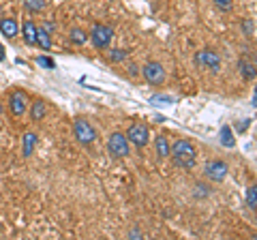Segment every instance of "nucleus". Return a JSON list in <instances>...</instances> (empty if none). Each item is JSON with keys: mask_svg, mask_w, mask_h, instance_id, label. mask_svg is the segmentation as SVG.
I'll return each instance as SVG.
<instances>
[{"mask_svg": "<svg viewBox=\"0 0 257 240\" xmlns=\"http://www.w3.org/2000/svg\"><path fill=\"white\" fill-rule=\"evenodd\" d=\"M170 157L174 159V163L178 167H187V170H191V167L195 165L197 150L189 140H178L174 146H170Z\"/></svg>", "mask_w": 257, "mask_h": 240, "instance_id": "1", "label": "nucleus"}, {"mask_svg": "<svg viewBox=\"0 0 257 240\" xmlns=\"http://www.w3.org/2000/svg\"><path fill=\"white\" fill-rule=\"evenodd\" d=\"M73 135H75V140L79 144H84V146H88V144H92L96 140V129L88 123L86 118H75V123H73Z\"/></svg>", "mask_w": 257, "mask_h": 240, "instance_id": "2", "label": "nucleus"}, {"mask_svg": "<svg viewBox=\"0 0 257 240\" xmlns=\"http://www.w3.org/2000/svg\"><path fill=\"white\" fill-rule=\"evenodd\" d=\"M111 39H114V28H111V26H105V24H94V26H92L90 41H92L94 47L105 50V47H109Z\"/></svg>", "mask_w": 257, "mask_h": 240, "instance_id": "3", "label": "nucleus"}, {"mask_svg": "<svg viewBox=\"0 0 257 240\" xmlns=\"http://www.w3.org/2000/svg\"><path fill=\"white\" fill-rule=\"evenodd\" d=\"M142 75H144V79H146L150 86H161V84H165V77H167L163 65H161V62H155V60L144 65Z\"/></svg>", "mask_w": 257, "mask_h": 240, "instance_id": "4", "label": "nucleus"}, {"mask_svg": "<svg viewBox=\"0 0 257 240\" xmlns=\"http://www.w3.org/2000/svg\"><path fill=\"white\" fill-rule=\"evenodd\" d=\"M107 150L109 155L114 159H122V157H128V140L124 133H111L109 140H107Z\"/></svg>", "mask_w": 257, "mask_h": 240, "instance_id": "5", "label": "nucleus"}, {"mask_svg": "<svg viewBox=\"0 0 257 240\" xmlns=\"http://www.w3.org/2000/svg\"><path fill=\"white\" fill-rule=\"evenodd\" d=\"M227 172H229V165L223 161V159H214V161H208L204 167V174L208 180L212 182H223L227 178Z\"/></svg>", "mask_w": 257, "mask_h": 240, "instance_id": "6", "label": "nucleus"}, {"mask_svg": "<svg viewBox=\"0 0 257 240\" xmlns=\"http://www.w3.org/2000/svg\"><path fill=\"white\" fill-rule=\"evenodd\" d=\"M193 60H195L197 67H204V69H210V71H219V67H221V56L214 50H210V47L199 50Z\"/></svg>", "mask_w": 257, "mask_h": 240, "instance_id": "7", "label": "nucleus"}, {"mask_svg": "<svg viewBox=\"0 0 257 240\" xmlns=\"http://www.w3.org/2000/svg\"><path fill=\"white\" fill-rule=\"evenodd\" d=\"M128 142L133 144V146H138V148H144V146H148V140H150V131H148V127L146 125H142V123H133L131 127H128Z\"/></svg>", "mask_w": 257, "mask_h": 240, "instance_id": "8", "label": "nucleus"}, {"mask_svg": "<svg viewBox=\"0 0 257 240\" xmlns=\"http://www.w3.org/2000/svg\"><path fill=\"white\" fill-rule=\"evenodd\" d=\"M26 107H28V94L24 92V90H13L11 92V97H9V109H11V114L13 116H24L26 114Z\"/></svg>", "mask_w": 257, "mask_h": 240, "instance_id": "9", "label": "nucleus"}, {"mask_svg": "<svg viewBox=\"0 0 257 240\" xmlns=\"http://www.w3.org/2000/svg\"><path fill=\"white\" fill-rule=\"evenodd\" d=\"M22 39H24V43L26 45H37V24L32 22V20H26L22 24Z\"/></svg>", "mask_w": 257, "mask_h": 240, "instance_id": "10", "label": "nucleus"}, {"mask_svg": "<svg viewBox=\"0 0 257 240\" xmlns=\"http://www.w3.org/2000/svg\"><path fill=\"white\" fill-rule=\"evenodd\" d=\"M0 33H3V37L7 39H15L20 35V26H18V22H15L13 18H5V20H0Z\"/></svg>", "mask_w": 257, "mask_h": 240, "instance_id": "11", "label": "nucleus"}, {"mask_svg": "<svg viewBox=\"0 0 257 240\" xmlns=\"http://www.w3.org/2000/svg\"><path fill=\"white\" fill-rule=\"evenodd\" d=\"M35 146H37V135L32 131L24 133V138H22V157L28 159L32 153H35Z\"/></svg>", "mask_w": 257, "mask_h": 240, "instance_id": "12", "label": "nucleus"}, {"mask_svg": "<svg viewBox=\"0 0 257 240\" xmlns=\"http://www.w3.org/2000/svg\"><path fill=\"white\" fill-rule=\"evenodd\" d=\"M47 114V105L43 99H35L32 101V107H30V120H35V123H39V120H43Z\"/></svg>", "mask_w": 257, "mask_h": 240, "instance_id": "13", "label": "nucleus"}, {"mask_svg": "<svg viewBox=\"0 0 257 240\" xmlns=\"http://www.w3.org/2000/svg\"><path fill=\"white\" fill-rule=\"evenodd\" d=\"M155 148H157V157L159 159H167V157H170V142H167L165 135H157Z\"/></svg>", "mask_w": 257, "mask_h": 240, "instance_id": "14", "label": "nucleus"}, {"mask_svg": "<svg viewBox=\"0 0 257 240\" xmlns=\"http://www.w3.org/2000/svg\"><path fill=\"white\" fill-rule=\"evenodd\" d=\"M240 71H242V77L246 82H253L255 79V62L253 60H246V58L240 60Z\"/></svg>", "mask_w": 257, "mask_h": 240, "instance_id": "15", "label": "nucleus"}, {"mask_svg": "<svg viewBox=\"0 0 257 240\" xmlns=\"http://www.w3.org/2000/svg\"><path fill=\"white\" fill-rule=\"evenodd\" d=\"M37 45L41 47V50H52V39H50V33L41 26V28H37Z\"/></svg>", "mask_w": 257, "mask_h": 240, "instance_id": "16", "label": "nucleus"}, {"mask_svg": "<svg viewBox=\"0 0 257 240\" xmlns=\"http://www.w3.org/2000/svg\"><path fill=\"white\" fill-rule=\"evenodd\" d=\"M219 142L223 144L225 148H234V144H236V140H234V133H231V129L227 125L221 129V133H219Z\"/></svg>", "mask_w": 257, "mask_h": 240, "instance_id": "17", "label": "nucleus"}, {"mask_svg": "<svg viewBox=\"0 0 257 240\" xmlns=\"http://www.w3.org/2000/svg\"><path fill=\"white\" fill-rule=\"evenodd\" d=\"M69 37H71V43H75V45H84V43L88 41V35L84 33L82 28H73Z\"/></svg>", "mask_w": 257, "mask_h": 240, "instance_id": "18", "label": "nucleus"}, {"mask_svg": "<svg viewBox=\"0 0 257 240\" xmlns=\"http://www.w3.org/2000/svg\"><path fill=\"white\" fill-rule=\"evenodd\" d=\"M45 0H24V7L30 11V13H39V11H43L45 9Z\"/></svg>", "mask_w": 257, "mask_h": 240, "instance_id": "19", "label": "nucleus"}, {"mask_svg": "<svg viewBox=\"0 0 257 240\" xmlns=\"http://www.w3.org/2000/svg\"><path fill=\"white\" fill-rule=\"evenodd\" d=\"M240 28H242L244 37H253L255 35V22L253 20H242L240 22Z\"/></svg>", "mask_w": 257, "mask_h": 240, "instance_id": "20", "label": "nucleus"}, {"mask_svg": "<svg viewBox=\"0 0 257 240\" xmlns=\"http://www.w3.org/2000/svg\"><path fill=\"white\" fill-rule=\"evenodd\" d=\"M246 204H248V208H251V210H255V208H257V187H255V185H253V187H248Z\"/></svg>", "mask_w": 257, "mask_h": 240, "instance_id": "21", "label": "nucleus"}, {"mask_svg": "<svg viewBox=\"0 0 257 240\" xmlns=\"http://www.w3.org/2000/svg\"><path fill=\"white\" fill-rule=\"evenodd\" d=\"M37 65L43 67V69H56V60L50 58V56H39V58H37Z\"/></svg>", "mask_w": 257, "mask_h": 240, "instance_id": "22", "label": "nucleus"}, {"mask_svg": "<svg viewBox=\"0 0 257 240\" xmlns=\"http://www.w3.org/2000/svg\"><path fill=\"white\" fill-rule=\"evenodd\" d=\"M126 56H128L126 50H111L109 52V60L111 62H122V60H126Z\"/></svg>", "mask_w": 257, "mask_h": 240, "instance_id": "23", "label": "nucleus"}, {"mask_svg": "<svg viewBox=\"0 0 257 240\" xmlns=\"http://www.w3.org/2000/svg\"><path fill=\"white\" fill-rule=\"evenodd\" d=\"M214 7H219L221 11H231V7H234V0H212Z\"/></svg>", "mask_w": 257, "mask_h": 240, "instance_id": "24", "label": "nucleus"}, {"mask_svg": "<svg viewBox=\"0 0 257 240\" xmlns=\"http://www.w3.org/2000/svg\"><path fill=\"white\" fill-rule=\"evenodd\" d=\"M197 189H195V197H204V195H208V189H206V185H195Z\"/></svg>", "mask_w": 257, "mask_h": 240, "instance_id": "25", "label": "nucleus"}, {"mask_svg": "<svg viewBox=\"0 0 257 240\" xmlns=\"http://www.w3.org/2000/svg\"><path fill=\"white\" fill-rule=\"evenodd\" d=\"M128 73H131V75H138V69H135V65H128Z\"/></svg>", "mask_w": 257, "mask_h": 240, "instance_id": "26", "label": "nucleus"}, {"mask_svg": "<svg viewBox=\"0 0 257 240\" xmlns=\"http://www.w3.org/2000/svg\"><path fill=\"white\" fill-rule=\"evenodd\" d=\"M0 60H5V52H3V45H0Z\"/></svg>", "mask_w": 257, "mask_h": 240, "instance_id": "27", "label": "nucleus"}, {"mask_svg": "<svg viewBox=\"0 0 257 240\" xmlns=\"http://www.w3.org/2000/svg\"><path fill=\"white\" fill-rule=\"evenodd\" d=\"M0 114H3V105H0Z\"/></svg>", "mask_w": 257, "mask_h": 240, "instance_id": "28", "label": "nucleus"}]
</instances>
